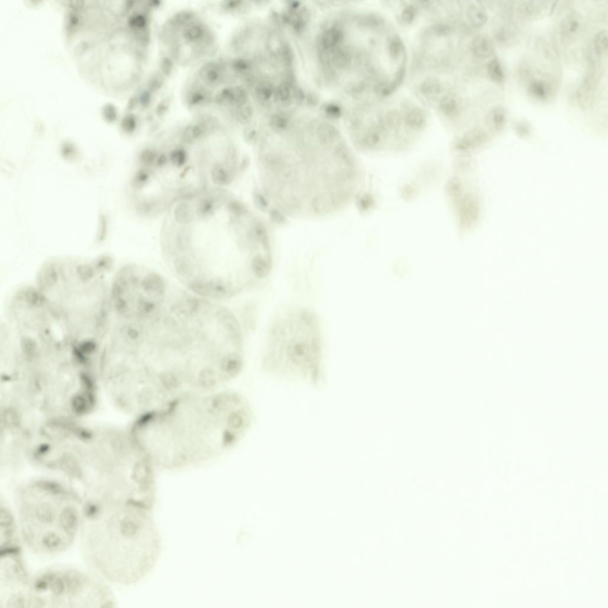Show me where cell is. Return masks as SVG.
<instances>
[{
	"label": "cell",
	"mask_w": 608,
	"mask_h": 608,
	"mask_svg": "<svg viewBox=\"0 0 608 608\" xmlns=\"http://www.w3.org/2000/svg\"><path fill=\"white\" fill-rule=\"evenodd\" d=\"M254 419L251 403L235 390L187 392L137 418L131 436L156 469L178 470L234 449Z\"/></svg>",
	"instance_id": "1"
},
{
	"label": "cell",
	"mask_w": 608,
	"mask_h": 608,
	"mask_svg": "<svg viewBox=\"0 0 608 608\" xmlns=\"http://www.w3.org/2000/svg\"><path fill=\"white\" fill-rule=\"evenodd\" d=\"M97 266L48 264L39 276L37 289L74 339L99 336L111 318V286L104 282Z\"/></svg>",
	"instance_id": "2"
},
{
	"label": "cell",
	"mask_w": 608,
	"mask_h": 608,
	"mask_svg": "<svg viewBox=\"0 0 608 608\" xmlns=\"http://www.w3.org/2000/svg\"><path fill=\"white\" fill-rule=\"evenodd\" d=\"M270 376L320 387L324 382L323 348L319 320L313 312L295 308L273 321L262 359Z\"/></svg>",
	"instance_id": "3"
},
{
	"label": "cell",
	"mask_w": 608,
	"mask_h": 608,
	"mask_svg": "<svg viewBox=\"0 0 608 608\" xmlns=\"http://www.w3.org/2000/svg\"><path fill=\"white\" fill-rule=\"evenodd\" d=\"M152 512L116 503L112 526V566L116 581L125 585L140 582L155 566L162 549L161 537Z\"/></svg>",
	"instance_id": "4"
},
{
	"label": "cell",
	"mask_w": 608,
	"mask_h": 608,
	"mask_svg": "<svg viewBox=\"0 0 608 608\" xmlns=\"http://www.w3.org/2000/svg\"><path fill=\"white\" fill-rule=\"evenodd\" d=\"M141 286L143 291L149 297L164 299L166 285L161 276L155 272H149L141 278Z\"/></svg>",
	"instance_id": "5"
},
{
	"label": "cell",
	"mask_w": 608,
	"mask_h": 608,
	"mask_svg": "<svg viewBox=\"0 0 608 608\" xmlns=\"http://www.w3.org/2000/svg\"><path fill=\"white\" fill-rule=\"evenodd\" d=\"M247 99L248 94L246 90L241 87H235L223 90L217 96L216 100L219 103L239 108L245 105Z\"/></svg>",
	"instance_id": "6"
},
{
	"label": "cell",
	"mask_w": 608,
	"mask_h": 608,
	"mask_svg": "<svg viewBox=\"0 0 608 608\" xmlns=\"http://www.w3.org/2000/svg\"><path fill=\"white\" fill-rule=\"evenodd\" d=\"M344 38L343 31L339 26H332L326 29L321 34L320 38V46L322 51H332L339 47V44Z\"/></svg>",
	"instance_id": "7"
},
{
	"label": "cell",
	"mask_w": 608,
	"mask_h": 608,
	"mask_svg": "<svg viewBox=\"0 0 608 608\" xmlns=\"http://www.w3.org/2000/svg\"><path fill=\"white\" fill-rule=\"evenodd\" d=\"M507 121V109L502 105H497L491 108L487 113L486 122L488 127L494 131H499L505 127Z\"/></svg>",
	"instance_id": "8"
},
{
	"label": "cell",
	"mask_w": 608,
	"mask_h": 608,
	"mask_svg": "<svg viewBox=\"0 0 608 608\" xmlns=\"http://www.w3.org/2000/svg\"><path fill=\"white\" fill-rule=\"evenodd\" d=\"M528 92L532 98L545 102L551 97L552 87L546 80L534 78L528 85Z\"/></svg>",
	"instance_id": "9"
},
{
	"label": "cell",
	"mask_w": 608,
	"mask_h": 608,
	"mask_svg": "<svg viewBox=\"0 0 608 608\" xmlns=\"http://www.w3.org/2000/svg\"><path fill=\"white\" fill-rule=\"evenodd\" d=\"M316 136L320 144L324 146H330L338 141L340 134L335 125L325 122L318 126Z\"/></svg>",
	"instance_id": "10"
},
{
	"label": "cell",
	"mask_w": 608,
	"mask_h": 608,
	"mask_svg": "<svg viewBox=\"0 0 608 608\" xmlns=\"http://www.w3.org/2000/svg\"><path fill=\"white\" fill-rule=\"evenodd\" d=\"M471 48L476 57L480 59L490 58L494 53L492 42L483 34H478L474 37L471 43Z\"/></svg>",
	"instance_id": "11"
},
{
	"label": "cell",
	"mask_w": 608,
	"mask_h": 608,
	"mask_svg": "<svg viewBox=\"0 0 608 608\" xmlns=\"http://www.w3.org/2000/svg\"><path fill=\"white\" fill-rule=\"evenodd\" d=\"M200 76L201 80L206 84L216 86L223 80V70L220 65L217 63H209L201 68Z\"/></svg>",
	"instance_id": "12"
},
{
	"label": "cell",
	"mask_w": 608,
	"mask_h": 608,
	"mask_svg": "<svg viewBox=\"0 0 608 608\" xmlns=\"http://www.w3.org/2000/svg\"><path fill=\"white\" fill-rule=\"evenodd\" d=\"M582 27V19L580 15L572 13L567 15L561 24V32L565 39L575 37L579 33Z\"/></svg>",
	"instance_id": "13"
},
{
	"label": "cell",
	"mask_w": 608,
	"mask_h": 608,
	"mask_svg": "<svg viewBox=\"0 0 608 608\" xmlns=\"http://www.w3.org/2000/svg\"><path fill=\"white\" fill-rule=\"evenodd\" d=\"M330 57V62L334 67L339 70H345L351 65L352 59L350 53L340 47L333 49Z\"/></svg>",
	"instance_id": "14"
},
{
	"label": "cell",
	"mask_w": 608,
	"mask_h": 608,
	"mask_svg": "<svg viewBox=\"0 0 608 608\" xmlns=\"http://www.w3.org/2000/svg\"><path fill=\"white\" fill-rule=\"evenodd\" d=\"M467 14L468 20L472 26L479 28L483 26L486 23L488 15L486 11L481 6L476 4L471 5L468 8Z\"/></svg>",
	"instance_id": "15"
},
{
	"label": "cell",
	"mask_w": 608,
	"mask_h": 608,
	"mask_svg": "<svg viewBox=\"0 0 608 608\" xmlns=\"http://www.w3.org/2000/svg\"><path fill=\"white\" fill-rule=\"evenodd\" d=\"M460 105L459 100L453 94L444 96L440 102V109L447 117H453L458 114Z\"/></svg>",
	"instance_id": "16"
},
{
	"label": "cell",
	"mask_w": 608,
	"mask_h": 608,
	"mask_svg": "<svg viewBox=\"0 0 608 608\" xmlns=\"http://www.w3.org/2000/svg\"><path fill=\"white\" fill-rule=\"evenodd\" d=\"M405 121L411 128L415 130H420L426 123V116L423 110L420 108L413 109L406 115Z\"/></svg>",
	"instance_id": "17"
},
{
	"label": "cell",
	"mask_w": 608,
	"mask_h": 608,
	"mask_svg": "<svg viewBox=\"0 0 608 608\" xmlns=\"http://www.w3.org/2000/svg\"><path fill=\"white\" fill-rule=\"evenodd\" d=\"M488 76L494 82L502 83L505 79V72L500 59L495 57L491 59L487 64Z\"/></svg>",
	"instance_id": "18"
},
{
	"label": "cell",
	"mask_w": 608,
	"mask_h": 608,
	"mask_svg": "<svg viewBox=\"0 0 608 608\" xmlns=\"http://www.w3.org/2000/svg\"><path fill=\"white\" fill-rule=\"evenodd\" d=\"M212 180L215 184L219 186H225L229 184L231 181V174L226 167L222 165H217L213 167L212 171Z\"/></svg>",
	"instance_id": "19"
},
{
	"label": "cell",
	"mask_w": 608,
	"mask_h": 608,
	"mask_svg": "<svg viewBox=\"0 0 608 608\" xmlns=\"http://www.w3.org/2000/svg\"><path fill=\"white\" fill-rule=\"evenodd\" d=\"M420 90L425 95H437L442 90V84L438 78L431 77L423 81L421 84Z\"/></svg>",
	"instance_id": "20"
},
{
	"label": "cell",
	"mask_w": 608,
	"mask_h": 608,
	"mask_svg": "<svg viewBox=\"0 0 608 608\" xmlns=\"http://www.w3.org/2000/svg\"><path fill=\"white\" fill-rule=\"evenodd\" d=\"M311 206L315 212L327 213L332 207V200L325 194H318L312 200Z\"/></svg>",
	"instance_id": "21"
},
{
	"label": "cell",
	"mask_w": 608,
	"mask_h": 608,
	"mask_svg": "<svg viewBox=\"0 0 608 608\" xmlns=\"http://www.w3.org/2000/svg\"><path fill=\"white\" fill-rule=\"evenodd\" d=\"M216 201L210 197L204 198L198 204L197 212L202 218H208L215 213Z\"/></svg>",
	"instance_id": "22"
},
{
	"label": "cell",
	"mask_w": 608,
	"mask_h": 608,
	"mask_svg": "<svg viewBox=\"0 0 608 608\" xmlns=\"http://www.w3.org/2000/svg\"><path fill=\"white\" fill-rule=\"evenodd\" d=\"M277 102L281 104L288 103L292 97V90L289 83L285 82L274 89V95Z\"/></svg>",
	"instance_id": "23"
},
{
	"label": "cell",
	"mask_w": 608,
	"mask_h": 608,
	"mask_svg": "<svg viewBox=\"0 0 608 608\" xmlns=\"http://www.w3.org/2000/svg\"><path fill=\"white\" fill-rule=\"evenodd\" d=\"M290 124L287 116L281 113H277L270 116L269 124L270 127L277 132L285 131Z\"/></svg>",
	"instance_id": "24"
},
{
	"label": "cell",
	"mask_w": 608,
	"mask_h": 608,
	"mask_svg": "<svg viewBox=\"0 0 608 608\" xmlns=\"http://www.w3.org/2000/svg\"><path fill=\"white\" fill-rule=\"evenodd\" d=\"M174 216L176 222L182 225L188 224L193 218L190 207L186 203H181L176 206Z\"/></svg>",
	"instance_id": "25"
},
{
	"label": "cell",
	"mask_w": 608,
	"mask_h": 608,
	"mask_svg": "<svg viewBox=\"0 0 608 608\" xmlns=\"http://www.w3.org/2000/svg\"><path fill=\"white\" fill-rule=\"evenodd\" d=\"M608 31L603 30L599 31L594 37V46L598 55H604L608 51Z\"/></svg>",
	"instance_id": "26"
},
{
	"label": "cell",
	"mask_w": 608,
	"mask_h": 608,
	"mask_svg": "<svg viewBox=\"0 0 608 608\" xmlns=\"http://www.w3.org/2000/svg\"><path fill=\"white\" fill-rule=\"evenodd\" d=\"M185 37L190 42L199 41L205 37V29L201 24L190 25L185 31Z\"/></svg>",
	"instance_id": "27"
},
{
	"label": "cell",
	"mask_w": 608,
	"mask_h": 608,
	"mask_svg": "<svg viewBox=\"0 0 608 608\" xmlns=\"http://www.w3.org/2000/svg\"><path fill=\"white\" fill-rule=\"evenodd\" d=\"M204 133H205V128L202 126L191 125L185 129L183 132V138L187 142H192L202 137Z\"/></svg>",
	"instance_id": "28"
},
{
	"label": "cell",
	"mask_w": 608,
	"mask_h": 608,
	"mask_svg": "<svg viewBox=\"0 0 608 608\" xmlns=\"http://www.w3.org/2000/svg\"><path fill=\"white\" fill-rule=\"evenodd\" d=\"M255 94L260 102H268L274 95V89L269 84L261 83L256 87Z\"/></svg>",
	"instance_id": "29"
},
{
	"label": "cell",
	"mask_w": 608,
	"mask_h": 608,
	"mask_svg": "<svg viewBox=\"0 0 608 608\" xmlns=\"http://www.w3.org/2000/svg\"><path fill=\"white\" fill-rule=\"evenodd\" d=\"M404 46L401 38L398 36H394L390 40L388 45V51L390 57L393 59H398L401 55Z\"/></svg>",
	"instance_id": "30"
},
{
	"label": "cell",
	"mask_w": 608,
	"mask_h": 608,
	"mask_svg": "<svg viewBox=\"0 0 608 608\" xmlns=\"http://www.w3.org/2000/svg\"><path fill=\"white\" fill-rule=\"evenodd\" d=\"M495 38L498 43L502 45H506L511 43L513 39V33L509 28L501 27L498 29L495 33Z\"/></svg>",
	"instance_id": "31"
},
{
	"label": "cell",
	"mask_w": 608,
	"mask_h": 608,
	"mask_svg": "<svg viewBox=\"0 0 608 608\" xmlns=\"http://www.w3.org/2000/svg\"><path fill=\"white\" fill-rule=\"evenodd\" d=\"M169 159L173 165L176 167H181L187 162V153L182 149H175L170 155Z\"/></svg>",
	"instance_id": "32"
},
{
	"label": "cell",
	"mask_w": 608,
	"mask_h": 608,
	"mask_svg": "<svg viewBox=\"0 0 608 608\" xmlns=\"http://www.w3.org/2000/svg\"><path fill=\"white\" fill-rule=\"evenodd\" d=\"M228 209L229 212L237 216L246 215L248 210L244 203L238 200H231L228 204Z\"/></svg>",
	"instance_id": "33"
},
{
	"label": "cell",
	"mask_w": 608,
	"mask_h": 608,
	"mask_svg": "<svg viewBox=\"0 0 608 608\" xmlns=\"http://www.w3.org/2000/svg\"><path fill=\"white\" fill-rule=\"evenodd\" d=\"M157 153L155 150L151 149H145L140 154V161L143 165L150 166L156 162Z\"/></svg>",
	"instance_id": "34"
},
{
	"label": "cell",
	"mask_w": 608,
	"mask_h": 608,
	"mask_svg": "<svg viewBox=\"0 0 608 608\" xmlns=\"http://www.w3.org/2000/svg\"><path fill=\"white\" fill-rule=\"evenodd\" d=\"M253 109L251 107L244 105L239 107V111L237 113V119L241 123H248L253 117Z\"/></svg>",
	"instance_id": "35"
},
{
	"label": "cell",
	"mask_w": 608,
	"mask_h": 608,
	"mask_svg": "<svg viewBox=\"0 0 608 608\" xmlns=\"http://www.w3.org/2000/svg\"><path fill=\"white\" fill-rule=\"evenodd\" d=\"M416 10L414 6L411 5H406L403 8L402 11L401 18L403 23L410 24L415 20L416 17Z\"/></svg>",
	"instance_id": "36"
},
{
	"label": "cell",
	"mask_w": 608,
	"mask_h": 608,
	"mask_svg": "<svg viewBox=\"0 0 608 608\" xmlns=\"http://www.w3.org/2000/svg\"><path fill=\"white\" fill-rule=\"evenodd\" d=\"M253 197L254 204L258 209L262 211L267 209L269 206L268 201L262 194L258 191L254 192Z\"/></svg>",
	"instance_id": "37"
},
{
	"label": "cell",
	"mask_w": 608,
	"mask_h": 608,
	"mask_svg": "<svg viewBox=\"0 0 608 608\" xmlns=\"http://www.w3.org/2000/svg\"><path fill=\"white\" fill-rule=\"evenodd\" d=\"M269 216L270 220L276 224L282 225L285 224L287 219L282 212L278 209H273L270 210Z\"/></svg>",
	"instance_id": "38"
},
{
	"label": "cell",
	"mask_w": 608,
	"mask_h": 608,
	"mask_svg": "<svg viewBox=\"0 0 608 608\" xmlns=\"http://www.w3.org/2000/svg\"><path fill=\"white\" fill-rule=\"evenodd\" d=\"M324 111H325L326 114L331 118H339L342 115V109L336 104L332 103L326 105L324 108Z\"/></svg>",
	"instance_id": "39"
},
{
	"label": "cell",
	"mask_w": 608,
	"mask_h": 608,
	"mask_svg": "<svg viewBox=\"0 0 608 608\" xmlns=\"http://www.w3.org/2000/svg\"><path fill=\"white\" fill-rule=\"evenodd\" d=\"M149 174L146 170L141 169L137 173L134 179V184L137 187H141L147 183L149 179Z\"/></svg>",
	"instance_id": "40"
},
{
	"label": "cell",
	"mask_w": 608,
	"mask_h": 608,
	"mask_svg": "<svg viewBox=\"0 0 608 608\" xmlns=\"http://www.w3.org/2000/svg\"><path fill=\"white\" fill-rule=\"evenodd\" d=\"M173 67L172 62L168 58H165L162 62V70L166 75H168L172 72Z\"/></svg>",
	"instance_id": "41"
},
{
	"label": "cell",
	"mask_w": 608,
	"mask_h": 608,
	"mask_svg": "<svg viewBox=\"0 0 608 608\" xmlns=\"http://www.w3.org/2000/svg\"><path fill=\"white\" fill-rule=\"evenodd\" d=\"M163 80L161 78L157 75L155 77H153L152 80L150 81V87L152 89H159L160 86L162 84Z\"/></svg>",
	"instance_id": "42"
},
{
	"label": "cell",
	"mask_w": 608,
	"mask_h": 608,
	"mask_svg": "<svg viewBox=\"0 0 608 608\" xmlns=\"http://www.w3.org/2000/svg\"><path fill=\"white\" fill-rule=\"evenodd\" d=\"M257 133L253 129H249L245 134V140L249 143H253L256 140Z\"/></svg>",
	"instance_id": "43"
},
{
	"label": "cell",
	"mask_w": 608,
	"mask_h": 608,
	"mask_svg": "<svg viewBox=\"0 0 608 608\" xmlns=\"http://www.w3.org/2000/svg\"><path fill=\"white\" fill-rule=\"evenodd\" d=\"M150 100H151V96H150V94L149 93V92H147L144 93L143 94L142 97H141V101H142V104L144 106L149 105V103H150Z\"/></svg>",
	"instance_id": "44"
},
{
	"label": "cell",
	"mask_w": 608,
	"mask_h": 608,
	"mask_svg": "<svg viewBox=\"0 0 608 608\" xmlns=\"http://www.w3.org/2000/svg\"><path fill=\"white\" fill-rule=\"evenodd\" d=\"M167 161H168V159L166 156L165 155H161L157 157L156 163L157 166H163L166 164Z\"/></svg>",
	"instance_id": "45"
}]
</instances>
